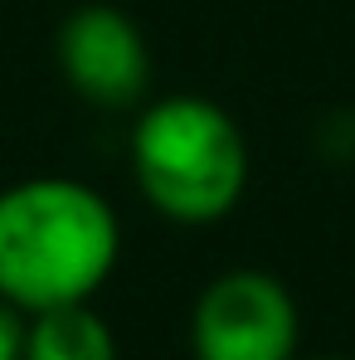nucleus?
I'll list each match as a JSON object with an SVG mask.
<instances>
[{
	"label": "nucleus",
	"instance_id": "1",
	"mask_svg": "<svg viewBox=\"0 0 355 360\" xmlns=\"http://www.w3.org/2000/svg\"><path fill=\"white\" fill-rule=\"evenodd\" d=\"M112 205L68 176H34L0 190V297L25 316L88 302L117 268Z\"/></svg>",
	"mask_w": 355,
	"mask_h": 360
},
{
	"label": "nucleus",
	"instance_id": "2",
	"mask_svg": "<svg viewBox=\"0 0 355 360\" xmlns=\"http://www.w3.org/2000/svg\"><path fill=\"white\" fill-rule=\"evenodd\" d=\"M131 176L156 214L176 224H214L243 200L248 141L219 103L171 93L131 127Z\"/></svg>",
	"mask_w": 355,
	"mask_h": 360
},
{
	"label": "nucleus",
	"instance_id": "3",
	"mask_svg": "<svg viewBox=\"0 0 355 360\" xmlns=\"http://www.w3.org/2000/svg\"><path fill=\"white\" fill-rule=\"evenodd\" d=\"M297 336L292 292L263 268L219 273L190 311L195 360H297Z\"/></svg>",
	"mask_w": 355,
	"mask_h": 360
},
{
	"label": "nucleus",
	"instance_id": "4",
	"mask_svg": "<svg viewBox=\"0 0 355 360\" xmlns=\"http://www.w3.org/2000/svg\"><path fill=\"white\" fill-rule=\"evenodd\" d=\"M54 54L68 88L93 108H131L146 98L151 49L136 20L122 15L117 5H103V0L78 5L59 25Z\"/></svg>",
	"mask_w": 355,
	"mask_h": 360
},
{
	"label": "nucleus",
	"instance_id": "5",
	"mask_svg": "<svg viewBox=\"0 0 355 360\" xmlns=\"http://www.w3.org/2000/svg\"><path fill=\"white\" fill-rule=\"evenodd\" d=\"M20 360H117V336L88 302H68L34 311V321H25Z\"/></svg>",
	"mask_w": 355,
	"mask_h": 360
},
{
	"label": "nucleus",
	"instance_id": "6",
	"mask_svg": "<svg viewBox=\"0 0 355 360\" xmlns=\"http://www.w3.org/2000/svg\"><path fill=\"white\" fill-rule=\"evenodd\" d=\"M25 356V311L0 297V360Z\"/></svg>",
	"mask_w": 355,
	"mask_h": 360
},
{
	"label": "nucleus",
	"instance_id": "7",
	"mask_svg": "<svg viewBox=\"0 0 355 360\" xmlns=\"http://www.w3.org/2000/svg\"><path fill=\"white\" fill-rule=\"evenodd\" d=\"M321 360H346V356H321Z\"/></svg>",
	"mask_w": 355,
	"mask_h": 360
}]
</instances>
